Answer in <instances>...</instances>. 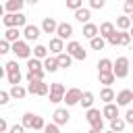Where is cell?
<instances>
[{"label": "cell", "mask_w": 133, "mask_h": 133, "mask_svg": "<svg viewBox=\"0 0 133 133\" xmlns=\"http://www.w3.org/2000/svg\"><path fill=\"white\" fill-rule=\"evenodd\" d=\"M8 52H10V42L8 39H0V56H4Z\"/></svg>", "instance_id": "cell-38"}, {"label": "cell", "mask_w": 133, "mask_h": 133, "mask_svg": "<svg viewBox=\"0 0 133 133\" xmlns=\"http://www.w3.org/2000/svg\"><path fill=\"white\" fill-rule=\"evenodd\" d=\"M114 100L118 106H129L133 102V91L131 89H121L118 94H114Z\"/></svg>", "instance_id": "cell-11"}, {"label": "cell", "mask_w": 133, "mask_h": 133, "mask_svg": "<svg viewBox=\"0 0 133 133\" xmlns=\"http://www.w3.org/2000/svg\"><path fill=\"white\" fill-rule=\"evenodd\" d=\"M19 35H21V31H19V27H6V33H4V39H8V42H15V39H19Z\"/></svg>", "instance_id": "cell-31"}, {"label": "cell", "mask_w": 133, "mask_h": 133, "mask_svg": "<svg viewBox=\"0 0 133 133\" xmlns=\"http://www.w3.org/2000/svg\"><path fill=\"white\" fill-rule=\"evenodd\" d=\"M48 50H50L52 54H58V52H62V50H64V39H60L58 35H56V37H52V39H50V46H48Z\"/></svg>", "instance_id": "cell-20"}, {"label": "cell", "mask_w": 133, "mask_h": 133, "mask_svg": "<svg viewBox=\"0 0 133 133\" xmlns=\"http://www.w3.org/2000/svg\"><path fill=\"white\" fill-rule=\"evenodd\" d=\"M79 6H83V0H66V8L75 10V8H79Z\"/></svg>", "instance_id": "cell-39"}, {"label": "cell", "mask_w": 133, "mask_h": 133, "mask_svg": "<svg viewBox=\"0 0 133 133\" xmlns=\"http://www.w3.org/2000/svg\"><path fill=\"white\" fill-rule=\"evenodd\" d=\"M125 121L121 118V116H114V118H110V131H114V133H121V131H125Z\"/></svg>", "instance_id": "cell-25"}, {"label": "cell", "mask_w": 133, "mask_h": 133, "mask_svg": "<svg viewBox=\"0 0 133 133\" xmlns=\"http://www.w3.org/2000/svg\"><path fill=\"white\" fill-rule=\"evenodd\" d=\"M46 71L39 69V71H27V81H37V79H44Z\"/></svg>", "instance_id": "cell-34"}, {"label": "cell", "mask_w": 133, "mask_h": 133, "mask_svg": "<svg viewBox=\"0 0 133 133\" xmlns=\"http://www.w3.org/2000/svg\"><path fill=\"white\" fill-rule=\"evenodd\" d=\"M125 123H129V125H133V108H129L127 112H125V118H123Z\"/></svg>", "instance_id": "cell-44"}, {"label": "cell", "mask_w": 133, "mask_h": 133, "mask_svg": "<svg viewBox=\"0 0 133 133\" xmlns=\"http://www.w3.org/2000/svg\"><path fill=\"white\" fill-rule=\"evenodd\" d=\"M129 27H131V17L129 15L116 17V29H129Z\"/></svg>", "instance_id": "cell-30"}, {"label": "cell", "mask_w": 133, "mask_h": 133, "mask_svg": "<svg viewBox=\"0 0 133 133\" xmlns=\"http://www.w3.org/2000/svg\"><path fill=\"white\" fill-rule=\"evenodd\" d=\"M25 89H27V94H31V96H46V94H48V83H44V79L29 81V85H27Z\"/></svg>", "instance_id": "cell-8"}, {"label": "cell", "mask_w": 133, "mask_h": 133, "mask_svg": "<svg viewBox=\"0 0 133 133\" xmlns=\"http://www.w3.org/2000/svg\"><path fill=\"white\" fill-rule=\"evenodd\" d=\"M48 98H50V102L52 104H58V102H62V96H58V94H46Z\"/></svg>", "instance_id": "cell-43"}, {"label": "cell", "mask_w": 133, "mask_h": 133, "mask_svg": "<svg viewBox=\"0 0 133 133\" xmlns=\"http://www.w3.org/2000/svg\"><path fill=\"white\" fill-rule=\"evenodd\" d=\"M129 44H131L129 29H118V46H129Z\"/></svg>", "instance_id": "cell-29"}, {"label": "cell", "mask_w": 133, "mask_h": 133, "mask_svg": "<svg viewBox=\"0 0 133 133\" xmlns=\"http://www.w3.org/2000/svg\"><path fill=\"white\" fill-rule=\"evenodd\" d=\"M58 129H60V125H56V123H44V129L42 131H46V133H58Z\"/></svg>", "instance_id": "cell-37"}, {"label": "cell", "mask_w": 133, "mask_h": 133, "mask_svg": "<svg viewBox=\"0 0 133 133\" xmlns=\"http://www.w3.org/2000/svg\"><path fill=\"white\" fill-rule=\"evenodd\" d=\"M102 116L104 118H114V116H118V104H114V102H106L104 104V110H102Z\"/></svg>", "instance_id": "cell-16"}, {"label": "cell", "mask_w": 133, "mask_h": 133, "mask_svg": "<svg viewBox=\"0 0 133 133\" xmlns=\"http://www.w3.org/2000/svg\"><path fill=\"white\" fill-rule=\"evenodd\" d=\"M39 29H42V33H48V35H50V33L56 31V21H54L52 17H46V19L42 21V27H39Z\"/></svg>", "instance_id": "cell-19"}, {"label": "cell", "mask_w": 133, "mask_h": 133, "mask_svg": "<svg viewBox=\"0 0 133 133\" xmlns=\"http://www.w3.org/2000/svg\"><path fill=\"white\" fill-rule=\"evenodd\" d=\"M25 4H31V6H35V4H37V0H25Z\"/></svg>", "instance_id": "cell-47"}, {"label": "cell", "mask_w": 133, "mask_h": 133, "mask_svg": "<svg viewBox=\"0 0 133 133\" xmlns=\"http://www.w3.org/2000/svg\"><path fill=\"white\" fill-rule=\"evenodd\" d=\"M89 46H91V50H104L106 39L102 35H94V37H89Z\"/></svg>", "instance_id": "cell-26"}, {"label": "cell", "mask_w": 133, "mask_h": 133, "mask_svg": "<svg viewBox=\"0 0 133 133\" xmlns=\"http://www.w3.org/2000/svg\"><path fill=\"white\" fill-rule=\"evenodd\" d=\"M112 75H114V79H125L129 75V58L127 56H118L112 62Z\"/></svg>", "instance_id": "cell-3"}, {"label": "cell", "mask_w": 133, "mask_h": 133, "mask_svg": "<svg viewBox=\"0 0 133 133\" xmlns=\"http://www.w3.org/2000/svg\"><path fill=\"white\" fill-rule=\"evenodd\" d=\"M114 29H116V27H114V25H112L110 21H104V23H102V25L98 27V35H102V37L106 39V37H108V35H110V33L114 31Z\"/></svg>", "instance_id": "cell-22"}, {"label": "cell", "mask_w": 133, "mask_h": 133, "mask_svg": "<svg viewBox=\"0 0 133 133\" xmlns=\"http://www.w3.org/2000/svg\"><path fill=\"white\" fill-rule=\"evenodd\" d=\"M60 39H69L73 35V25L71 23H56V31H54Z\"/></svg>", "instance_id": "cell-12"}, {"label": "cell", "mask_w": 133, "mask_h": 133, "mask_svg": "<svg viewBox=\"0 0 133 133\" xmlns=\"http://www.w3.org/2000/svg\"><path fill=\"white\" fill-rule=\"evenodd\" d=\"M8 96L12 98V100H23L25 96H27V89L23 87V85H19V83H15L10 89H8Z\"/></svg>", "instance_id": "cell-17"}, {"label": "cell", "mask_w": 133, "mask_h": 133, "mask_svg": "<svg viewBox=\"0 0 133 133\" xmlns=\"http://www.w3.org/2000/svg\"><path fill=\"white\" fill-rule=\"evenodd\" d=\"M48 94H58V96H62V94H64V85H62V83H52V85H48Z\"/></svg>", "instance_id": "cell-35"}, {"label": "cell", "mask_w": 133, "mask_h": 133, "mask_svg": "<svg viewBox=\"0 0 133 133\" xmlns=\"http://www.w3.org/2000/svg\"><path fill=\"white\" fill-rule=\"evenodd\" d=\"M39 69H42V60L35 58V56H33V58L29 56V58H27V71H39Z\"/></svg>", "instance_id": "cell-33"}, {"label": "cell", "mask_w": 133, "mask_h": 133, "mask_svg": "<svg viewBox=\"0 0 133 133\" xmlns=\"http://www.w3.org/2000/svg\"><path fill=\"white\" fill-rule=\"evenodd\" d=\"M31 54H33L35 58H39V60H42V58H46V56H48V46H42V44H37V46L31 50Z\"/></svg>", "instance_id": "cell-32"}, {"label": "cell", "mask_w": 133, "mask_h": 133, "mask_svg": "<svg viewBox=\"0 0 133 133\" xmlns=\"http://www.w3.org/2000/svg\"><path fill=\"white\" fill-rule=\"evenodd\" d=\"M64 50H66L75 60H81V62H83V60L87 58V52H85V50H83V46H81L79 42H75V39H71V42L66 44V48H64Z\"/></svg>", "instance_id": "cell-7"}, {"label": "cell", "mask_w": 133, "mask_h": 133, "mask_svg": "<svg viewBox=\"0 0 133 133\" xmlns=\"http://www.w3.org/2000/svg\"><path fill=\"white\" fill-rule=\"evenodd\" d=\"M98 79H100L102 85H112V83H114L112 71H98Z\"/></svg>", "instance_id": "cell-23"}, {"label": "cell", "mask_w": 133, "mask_h": 133, "mask_svg": "<svg viewBox=\"0 0 133 133\" xmlns=\"http://www.w3.org/2000/svg\"><path fill=\"white\" fill-rule=\"evenodd\" d=\"M10 52H15L17 58H25V60L31 56V48H29V44H27L25 39H15V42H10Z\"/></svg>", "instance_id": "cell-6"}, {"label": "cell", "mask_w": 133, "mask_h": 133, "mask_svg": "<svg viewBox=\"0 0 133 133\" xmlns=\"http://www.w3.org/2000/svg\"><path fill=\"white\" fill-rule=\"evenodd\" d=\"M25 6V0H6L4 2V10L6 12H19Z\"/></svg>", "instance_id": "cell-18"}, {"label": "cell", "mask_w": 133, "mask_h": 133, "mask_svg": "<svg viewBox=\"0 0 133 133\" xmlns=\"http://www.w3.org/2000/svg\"><path fill=\"white\" fill-rule=\"evenodd\" d=\"M8 100H10L8 91H2V89H0V106H6V104H8Z\"/></svg>", "instance_id": "cell-42"}, {"label": "cell", "mask_w": 133, "mask_h": 133, "mask_svg": "<svg viewBox=\"0 0 133 133\" xmlns=\"http://www.w3.org/2000/svg\"><path fill=\"white\" fill-rule=\"evenodd\" d=\"M23 131H25L23 125H12V127H10V133H23Z\"/></svg>", "instance_id": "cell-45"}, {"label": "cell", "mask_w": 133, "mask_h": 133, "mask_svg": "<svg viewBox=\"0 0 133 133\" xmlns=\"http://www.w3.org/2000/svg\"><path fill=\"white\" fill-rule=\"evenodd\" d=\"M79 104H81L83 108H89V106H94V94H91V91H81Z\"/></svg>", "instance_id": "cell-28"}, {"label": "cell", "mask_w": 133, "mask_h": 133, "mask_svg": "<svg viewBox=\"0 0 133 133\" xmlns=\"http://www.w3.org/2000/svg\"><path fill=\"white\" fill-rule=\"evenodd\" d=\"M56 56V62H58V69H69L71 66V62H73V56L69 54V52H58V54H54Z\"/></svg>", "instance_id": "cell-14"}, {"label": "cell", "mask_w": 133, "mask_h": 133, "mask_svg": "<svg viewBox=\"0 0 133 133\" xmlns=\"http://www.w3.org/2000/svg\"><path fill=\"white\" fill-rule=\"evenodd\" d=\"M4 77V69H2V64H0V79Z\"/></svg>", "instance_id": "cell-49"}, {"label": "cell", "mask_w": 133, "mask_h": 133, "mask_svg": "<svg viewBox=\"0 0 133 133\" xmlns=\"http://www.w3.org/2000/svg\"><path fill=\"white\" fill-rule=\"evenodd\" d=\"M6 129H8V123H6V118H2V116H0V133H4Z\"/></svg>", "instance_id": "cell-46"}, {"label": "cell", "mask_w": 133, "mask_h": 133, "mask_svg": "<svg viewBox=\"0 0 133 133\" xmlns=\"http://www.w3.org/2000/svg\"><path fill=\"white\" fill-rule=\"evenodd\" d=\"M85 110H87V112H85V118H87V123L91 125V133H102V131H104V116H102L100 108L89 106V108H85Z\"/></svg>", "instance_id": "cell-1"}, {"label": "cell", "mask_w": 133, "mask_h": 133, "mask_svg": "<svg viewBox=\"0 0 133 133\" xmlns=\"http://www.w3.org/2000/svg\"><path fill=\"white\" fill-rule=\"evenodd\" d=\"M123 8H125V15H133V0H125V4H123Z\"/></svg>", "instance_id": "cell-41"}, {"label": "cell", "mask_w": 133, "mask_h": 133, "mask_svg": "<svg viewBox=\"0 0 133 133\" xmlns=\"http://www.w3.org/2000/svg\"><path fill=\"white\" fill-rule=\"evenodd\" d=\"M98 71H112V60L110 58H102L98 62Z\"/></svg>", "instance_id": "cell-36"}, {"label": "cell", "mask_w": 133, "mask_h": 133, "mask_svg": "<svg viewBox=\"0 0 133 133\" xmlns=\"http://www.w3.org/2000/svg\"><path fill=\"white\" fill-rule=\"evenodd\" d=\"M79 98H81V89H79V87L64 89V94H62V102H64L66 106H75V104H79Z\"/></svg>", "instance_id": "cell-9"}, {"label": "cell", "mask_w": 133, "mask_h": 133, "mask_svg": "<svg viewBox=\"0 0 133 133\" xmlns=\"http://www.w3.org/2000/svg\"><path fill=\"white\" fill-rule=\"evenodd\" d=\"M75 19H77L79 23H87V21L91 19V12H89V8H83V6L75 8Z\"/></svg>", "instance_id": "cell-21"}, {"label": "cell", "mask_w": 133, "mask_h": 133, "mask_svg": "<svg viewBox=\"0 0 133 133\" xmlns=\"http://www.w3.org/2000/svg\"><path fill=\"white\" fill-rule=\"evenodd\" d=\"M4 12H6V10H4V4H0V17H2Z\"/></svg>", "instance_id": "cell-48"}, {"label": "cell", "mask_w": 133, "mask_h": 133, "mask_svg": "<svg viewBox=\"0 0 133 133\" xmlns=\"http://www.w3.org/2000/svg\"><path fill=\"white\" fill-rule=\"evenodd\" d=\"M89 6H91V8H96V10H100V8H104V6H106V0H89Z\"/></svg>", "instance_id": "cell-40"}, {"label": "cell", "mask_w": 133, "mask_h": 133, "mask_svg": "<svg viewBox=\"0 0 133 133\" xmlns=\"http://www.w3.org/2000/svg\"><path fill=\"white\" fill-rule=\"evenodd\" d=\"M23 37H25V42H35L37 37H39V33H42V29L37 27V25H31V23H25L23 25Z\"/></svg>", "instance_id": "cell-10"}, {"label": "cell", "mask_w": 133, "mask_h": 133, "mask_svg": "<svg viewBox=\"0 0 133 133\" xmlns=\"http://www.w3.org/2000/svg\"><path fill=\"white\" fill-rule=\"evenodd\" d=\"M100 100L106 104V102H114V91H112V87L110 85H104V89L100 91Z\"/></svg>", "instance_id": "cell-27"}, {"label": "cell", "mask_w": 133, "mask_h": 133, "mask_svg": "<svg viewBox=\"0 0 133 133\" xmlns=\"http://www.w3.org/2000/svg\"><path fill=\"white\" fill-rule=\"evenodd\" d=\"M94 35H98V25H96V23H89V21L83 23V37L89 39V37H94Z\"/></svg>", "instance_id": "cell-24"}, {"label": "cell", "mask_w": 133, "mask_h": 133, "mask_svg": "<svg viewBox=\"0 0 133 133\" xmlns=\"http://www.w3.org/2000/svg\"><path fill=\"white\" fill-rule=\"evenodd\" d=\"M4 73H6V79H8V83H10V85L21 83V79H23V75H21V69H19V62H17V60H8V62L4 64Z\"/></svg>", "instance_id": "cell-2"}, {"label": "cell", "mask_w": 133, "mask_h": 133, "mask_svg": "<svg viewBox=\"0 0 133 133\" xmlns=\"http://www.w3.org/2000/svg\"><path fill=\"white\" fill-rule=\"evenodd\" d=\"M42 69H44L46 73H56V71H58L56 56H46V58H42Z\"/></svg>", "instance_id": "cell-15"}, {"label": "cell", "mask_w": 133, "mask_h": 133, "mask_svg": "<svg viewBox=\"0 0 133 133\" xmlns=\"http://www.w3.org/2000/svg\"><path fill=\"white\" fill-rule=\"evenodd\" d=\"M25 129H33V131H42L44 129V118L39 114H33V112H25L23 114V123H21Z\"/></svg>", "instance_id": "cell-5"}, {"label": "cell", "mask_w": 133, "mask_h": 133, "mask_svg": "<svg viewBox=\"0 0 133 133\" xmlns=\"http://www.w3.org/2000/svg\"><path fill=\"white\" fill-rule=\"evenodd\" d=\"M2 23L6 27H23L27 23V17L19 10V12H4L2 15Z\"/></svg>", "instance_id": "cell-4"}, {"label": "cell", "mask_w": 133, "mask_h": 133, "mask_svg": "<svg viewBox=\"0 0 133 133\" xmlns=\"http://www.w3.org/2000/svg\"><path fill=\"white\" fill-rule=\"evenodd\" d=\"M69 118H71V114H69V110H66V108H56V110H54V114H52V121H54L56 125H66V123H69Z\"/></svg>", "instance_id": "cell-13"}]
</instances>
